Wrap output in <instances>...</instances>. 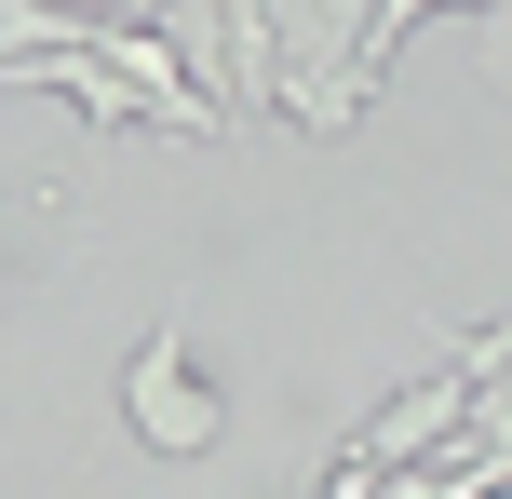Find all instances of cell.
I'll use <instances>...</instances> for the list:
<instances>
[{"label":"cell","instance_id":"6da1fadb","mask_svg":"<svg viewBox=\"0 0 512 499\" xmlns=\"http://www.w3.org/2000/svg\"><path fill=\"white\" fill-rule=\"evenodd\" d=\"M391 0H283V108L297 135H351L391 81Z\"/></svg>","mask_w":512,"mask_h":499},{"label":"cell","instance_id":"7a4b0ae2","mask_svg":"<svg viewBox=\"0 0 512 499\" xmlns=\"http://www.w3.org/2000/svg\"><path fill=\"white\" fill-rule=\"evenodd\" d=\"M122 432H135L149 459H203L216 432H230V405H216L203 365H189L176 324H149V338H135V365H122Z\"/></svg>","mask_w":512,"mask_h":499},{"label":"cell","instance_id":"3957f363","mask_svg":"<svg viewBox=\"0 0 512 499\" xmlns=\"http://www.w3.org/2000/svg\"><path fill=\"white\" fill-rule=\"evenodd\" d=\"M472 405H486V392H472L459 365H418L405 392H391L378 419L351 432V446L378 459V473H418V459H459V446H472Z\"/></svg>","mask_w":512,"mask_h":499},{"label":"cell","instance_id":"277c9868","mask_svg":"<svg viewBox=\"0 0 512 499\" xmlns=\"http://www.w3.org/2000/svg\"><path fill=\"white\" fill-rule=\"evenodd\" d=\"M445 365L486 392V405H472V446H486L499 486H512V324H459V338H445Z\"/></svg>","mask_w":512,"mask_h":499},{"label":"cell","instance_id":"5b68a950","mask_svg":"<svg viewBox=\"0 0 512 499\" xmlns=\"http://www.w3.org/2000/svg\"><path fill=\"white\" fill-rule=\"evenodd\" d=\"M391 499H499V459L459 446V459H418V473H391Z\"/></svg>","mask_w":512,"mask_h":499},{"label":"cell","instance_id":"8992f818","mask_svg":"<svg viewBox=\"0 0 512 499\" xmlns=\"http://www.w3.org/2000/svg\"><path fill=\"white\" fill-rule=\"evenodd\" d=\"M418 14H512V0H391V41H405Z\"/></svg>","mask_w":512,"mask_h":499},{"label":"cell","instance_id":"52a82bcc","mask_svg":"<svg viewBox=\"0 0 512 499\" xmlns=\"http://www.w3.org/2000/svg\"><path fill=\"white\" fill-rule=\"evenodd\" d=\"M499 81H512V14H499Z\"/></svg>","mask_w":512,"mask_h":499}]
</instances>
